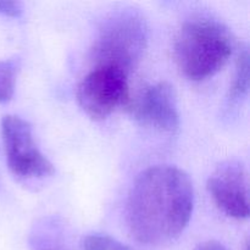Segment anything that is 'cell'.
Masks as SVG:
<instances>
[{
    "instance_id": "obj_1",
    "label": "cell",
    "mask_w": 250,
    "mask_h": 250,
    "mask_svg": "<svg viewBox=\"0 0 250 250\" xmlns=\"http://www.w3.org/2000/svg\"><path fill=\"white\" fill-rule=\"evenodd\" d=\"M193 208L194 189L187 173L175 166H153L132 186L126 207L127 227L139 243L165 246L182 234Z\"/></svg>"
},
{
    "instance_id": "obj_2",
    "label": "cell",
    "mask_w": 250,
    "mask_h": 250,
    "mask_svg": "<svg viewBox=\"0 0 250 250\" xmlns=\"http://www.w3.org/2000/svg\"><path fill=\"white\" fill-rule=\"evenodd\" d=\"M234 38L221 22L195 17L185 22L178 31L173 55L181 72L190 81L212 77L233 54Z\"/></svg>"
},
{
    "instance_id": "obj_3",
    "label": "cell",
    "mask_w": 250,
    "mask_h": 250,
    "mask_svg": "<svg viewBox=\"0 0 250 250\" xmlns=\"http://www.w3.org/2000/svg\"><path fill=\"white\" fill-rule=\"evenodd\" d=\"M148 39V23L141 12L116 10L103 21L90 59L94 66H111L129 76L143 58Z\"/></svg>"
},
{
    "instance_id": "obj_4",
    "label": "cell",
    "mask_w": 250,
    "mask_h": 250,
    "mask_svg": "<svg viewBox=\"0 0 250 250\" xmlns=\"http://www.w3.org/2000/svg\"><path fill=\"white\" fill-rule=\"evenodd\" d=\"M128 75L111 66H93L77 88L81 109L93 120H104L128 105Z\"/></svg>"
},
{
    "instance_id": "obj_5",
    "label": "cell",
    "mask_w": 250,
    "mask_h": 250,
    "mask_svg": "<svg viewBox=\"0 0 250 250\" xmlns=\"http://www.w3.org/2000/svg\"><path fill=\"white\" fill-rule=\"evenodd\" d=\"M1 133L7 165L16 177L32 180L53 175V164L37 146L29 122L15 115H6L1 121Z\"/></svg>"
},
{
    "instance_id": "obj_6",
    "label": "cell",
    "mask_w": 250,
    "mask_h": 250,
    "mask_svg": "<svg viewBox=\"0 0 250 250\" xmlns=\"http://www.w3.org/2000/svg\"><path fill=\"white\" fill-rule=\"evenodd\" d=\"M127 109L143 126L175 133L180 127V112L175 89L167 82H158L129 99Z\"/></svg>"
},
{
    "instance_id": "obj_7",
    "label": "cell",
    "mask_w": 250,
    "mask_h": 250,
    "mask_svg": "<svg viewBox=\"0 0 250 250\" xmlns=\"http://www.w3.org/2000/svg\"><path fill=\"white\" fill-rule=\"evenodd\" d=\"M208 189L224 214L237 220L248 219V176L241 164L229 161L219 166L209 177Z\"/></svg>"
},
{
    "instance_id": "obj_8",
    "label": "cell",
    "mask_w": 250,
    "mask_h": 250,
    "mask_svg": "<svg viewBox=\"0 0 250 250\" xmlns=\"http://www.w3.org/2000/svg\"><path fill=\"white\" fill-rule=\"evenodd\" d=\"M32 250H71L67 227L58 217H46L34 226L29 238Z\"/></svg>"
},
{
    "instance_id": "obj_9",
    "label": "cell",
    "mask_w": 250,
    "mask_h": 250,
    "mask_svg": "<svg viewBox=\"0 0 250 250\" xmlns=\"http://www.w3.org/2000/svg\"><path fill=\"white\" fill-rule=\"evenodd\" d=\"M249 89V53L247 48L239 50L236 61V71L229 88V99L238 100L246 97Z\"/></svg>"
},
{
    "instance_id": "obj_10",
    "label": "cell",
    "mask_w": 250,
    "mask_h": 250,
    "mask_svg": "<svg viewBox=\"0 0 250 250\" xmlns=\"http://www.w3.org/2000/svg\"><path fill=\"white\" fill-rule=\"evenodd\" d=\"M19 62L16 60L0 61V103H7L12 99L16 85Z\"/></svg>"
},
{
    "instance_id": "obj_11",
    "label": "cell",
    "mask_w": 250,
    "mask_h": 250,
    "mask_svg": "<svg viewBox=\"0 0 250 250\" xmlns=\"http://www.w3.org/2000/svg\"><path fill=\"white\" fill-rule=\"evenodd\" d=\"M115 239L105 234H89L81 243V250H111Z\"/></svg>"
},
{
    "instance_id": "obj_12",
    "label": "cell",
    "mask_w": 250,
    "mask_h": 250,
    "mask_svg": "<svg viewBox=\"0 0 250 250\" xmlns=\"http://www.w3.org/2000/svg\"><path fill=\"white\" fill-rule=\"evenodd\" d=\"M22 14V4L19 1H0V15L19 17Z\"/></svg>"
},
{
    "instance_id": "obj_13",
    "label": "cell",
    "mask_w": 250,
    "mask_h": 250,
    "mask_svg": "<svg viewBox=\"0 0 250 250\" xmlns=\"http://www.w3.org/2000/svg\"><path fill=\"white\" fill-rule=\"evenodd\" d=\"M194 250H229V249L216 241H208V242H204V243H200Z\"/></svg>"
},
{
    "instance_id": "obj_14",
    "label": "cell",
    "mask_w": 250,
    "mask_h": 250,
    "mask_svg": "<svg viewBox=\"0 0 250 250\" xmlns=\"http://www.w3.org/2000/svg\"><path fill=\"white\" fill-rule=\"evenodd\" d=\"M111 250H138V249H134V248H132V247L126 246V244H122V243H120V242L116 241L114 243V246H112Z\"/></svg>"
}]
</instances>
